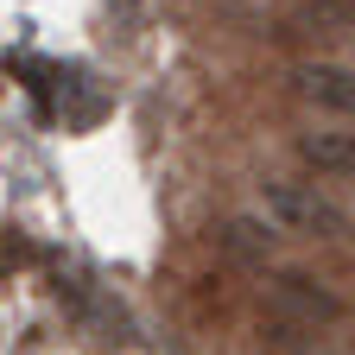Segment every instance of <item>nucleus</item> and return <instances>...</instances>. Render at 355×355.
I'll use <instances>...</instances> for the list:
<instances>
[{"label": "nucleus", "instance_id": "f257e3e1", "mask_svg": "<svg viewBox=\"0 0 355 355\" xmlns=\"http://www.w3.org/2000/svg\"><path fill=\"white\" fill-rule=\"evenodd\" d=\"M260 209L279 222L286 235H349V216L324 197V191H311V184H286V178H273V184H260Z\"/></svg>", "mask_w": 355, "mask_h": 355}, {"label": "nucleus", "instance_id": "f03ea898", "mask_svg": "<svg viewBox=\"0 0 355 355\" xmlns=\"http://www.w3.org/2000/svg\"><path fill=\"white\" fill-rule=\"evenodd\" d=\"M292 83H298V96H311L318 108L355 114V70H343V64H298Z\"/></svg>", "mask_w": 355, "mask_h": 355}, {"label": "nucleus", "instance_id": "7ed1b4c3", "mask_svg": "<svg viewBox=\"0 0 355 355\" xmlns=\"http://www.w3.org/2000/svg\"><path fill=\"white\" fill-rule=\"evenodd\" d=\"M298 159L324 178H355V133H304Z\"/></svg>", "mask_w": 355, "mask_h": 355}, {"label": "nucleus", "instance_id": "20e7f679", "mask_svg": "<svg viewBox=\"0 0 355 355\" xmlns=\"http://www.w3.org/2000/svg\"><path fill=\"white\" fill-rule=\"evenodd\" d=\"M273 304H279V311H298V318H324V324L343 318V304H336L330 292H318L304 273H279V279H273Z\"/></svg>", "mask_w": 355, "mask_h": 355}, {"label": "nucleus", "instance_id": "39448f33", "mask_svg": "<svg viewBox=\"0 0 355 355\" xmlns=\"http://www.w3.org/2000/svg\"><path fill=\"white\" fill-rule=\"evenodd\" d=\"M273 235H279V222H273V216H266V222L235 216L229 229H222V248H229L235 260H266V254H273Z\"/></svg>", "mask_w": 355, "mask_h": 355}, {"label": "nucleus", "instance_id": "423d86ee", "mask_svg": "<svg viewBox=\"0 0 355 355\" xmlns=\"http://www.w3.org/2000/svg\"><path fill=\"white\" fill-rule=\"evenodd\" d=\"M311 355H330V349H311Z\"/></svg>", "mask_w": 355, "mask_h": 355}, {"label": "nucleus", "instance_id": "0eeeda50", "mask_svg": "<svg viewBox=\"0 0 355 355\" xmlns=\"http://www.w3.org/2000/svg\"><path fill=\"white\" fill-rule=\"evenodd\" d=\"M260 7H266V0H260Z\"/></svg>", "mask_w": 355, "mask_h": 355}]
</instances>
